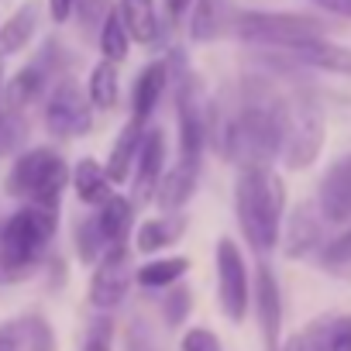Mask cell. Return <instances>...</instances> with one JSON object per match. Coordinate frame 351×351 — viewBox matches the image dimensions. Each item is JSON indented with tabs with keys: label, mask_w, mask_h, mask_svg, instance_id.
<instances>
[{
	"label": "cell",
	"mask_w": 351,
	"mask_h": 351,
	"mask_svg": "<svg viewBox=\"0 0 351 351\" xmlns=\"http://www.w3.org/2000/svg\"><path fill=\"white\" fill-rule=\"evenodd\" d=\"M180 351H221V341L207 327H190L180 341Z\"/></svg>",
	"instance_id": "obj_35"
},
{
	"label": "cell",
	"mask_w": 351,
	"mask_h": 351,
	"mask_svg": "<svg viewBox=\"0 0 351 351\" xmlns=\"http://www.w3.org/2000/svg\"><path fill=\"white\" fill-rule=\"evenodd\" d=\"M310 4L334 14V18H351V0H310Z\"/></svg>",
	"instance_id": "obj_40"
},
{
	"label": "cell",
	"mask_w": 351,
	"mask_h": 351,
	"mask_svg": "<svg viewBox=\"0 0 351 351\" xmlns=\"http://www.w3.org/2000/svg\"><path fill=\"white\" fill-rule=\"evenodd\" d=\"M8 279H11V272H8V265H4V262H0V282H8Z\"/></svg>",
	"instance_id": "obj_42"
},
{
	"label": "cell",
	"mask_w": 351,
	"mask_h": 351,
	"mask_svg": "<svg viewBox=\"0 0 351 351\" xmlns=\"http://www.w3.org/2000/svg\"><path fill=\"white\" fill-rule=\"evenodd\" d=\"M162 172H165V134L158 128L145 131L138 162H134V176H131V200L134 204H148L155 200V190L162 183Z\"/></svg>",
	"instance_id": "obj_12"
},
{
	"label": "cell",
	"mask_w": 351,
	"mask_h": 351,
	"mask_svg": "<svg viewBox=\"0 0 351 351\" xmlns=\"http://www.w3.org/2000/svg\"><path fill=\"white\" fill-rule=\"evenodd\" d=\"M145 131L148 124L138 121V117H128V124L121 128L110 155H107V176L114 180V186L121 183H131V176H134V162H138V152H141V141H145Z\"/></svg>",
	"instance_id": "obj_15"
},
{
	"label": "cell",
	"mask_w": 351,
	"mask_h": 351,
	"mask_svg": "<svg viewBox=\"0 0 351 351\" xmlns=\"http://www.w3.org/2000/svg\"><path fill=\"white\" fill-rule=\"evenodd\" d=\"M93 110L97 107L90 104V93H83L73 80H59L45 97L42 121L52 138H83L93 128Z\"/></svg>",
	"instance_id": "obj_7"
},
{
	"label": "cell",
	"mask_w": 351,
	"mask_h": 351,
	"mask_svg": "<svg viewBox=\"0 0 351 351\" xmlns=\"http://www.w3.org/2000/svg\"><path fill=\"white\" fill-rule=\"evenodd\" d=\"M76 14V0H49V18L56 25H66Z\"/></svg>",
	"instance_id": "obj_39"
},
{
	"label": "cell",
	"mask_w": 351,
	"mask_h": 351,
	"mask_svg": "<svg viewBox=\"0 0 351 351\" xmlns=\"http://www.w3.org/2000/svg\"><path fill=\"white\" fill-rule=\"evenodd\" d=\"M207 100L200 93V83L193 76H183V86L176 93V121H180V162L200 165L204 148L210 138V117H207Z\"/></svg>",
	"instance_id": "obj_8"
},
{
	"label": "cell",
	"mask_w": 351,
	"mask_h": 351,
	"mask_svg": "<svg viewBox=\"0 0 351 351\" xmlns=\"http://www.w3.org/2000/svg\"><path fill=\"white\" fill-rule=\"evenodd\" d=\"M49 80H52V73H49V56H45V59H38V62L21 66V69L8 80V86H4V107H8V110L25 114V110H28V107L45 93Z\"/></svg>",
	"instance_id": "obj_14"
},
{
	"label": "cell",
	"mask_w": 351,
	"mask_h": 351,
	"mask_svg": "<svg viewBox=\"0 0 351 351\" xmlns=\"http://www.w3.org/2000/svg\"><path fill=\"white\" fill-rule=\"evenodd\" d=\"M86 93H90V104H93L97 110H114V107H117V97H121L117 62H110V59H100V62L90 69Z\"/></svg>",
	"instance_id": "obj_27"
},
{
	"label": "cell",
	"mask_w": 351,
	"mask_h": 351,
	"mask_svg": "<svg viewBox=\"0 0 351 351\" xmlns=\"http://www.w3.org/2000/svg\"><path fill=\"white\" fill-rule=\"evenodd\" d=\"M197 183H200V165H186V162H176L172 169L162 172V183L155 190V204L172 214V210H183L193 193H197Z\"/></svg>",
	"instance_id": "obj_16"
},
{
	"label": "cell",
	"mask_w": 351,
	"mask_h": 351,
	"mask_svg": "<svg viewBox=\"0 0 351 351\" xmlns=\"http://www.w3.org/2000/svg\"><path fill=\"white\" fill-rule=\"evenodd\" d=\"M38 18H42V8L35 0H28V4H21L4 25H0V59H11V56H18L32 45V38L38 35Z\"/></svg>",
	"instance_id": "obj_20"
},
{
	"label": "cell",
	"mask_w": 351,
	"mask_h": 351,
	"mask_svg": "<svg viewBox=\"0 0 351 351\" xmlns=\"http://www.w3.org/2000/svg\"><path fill=\"white\" fill-rule=\"evenodd\" d=\"M117 14H121L134 45H155L158 42L162 25H158L155 0H117Z\"/></svg>",
	"instance_id": "obj_23"
},
{
	"label": "cell",
	"mask_w": 351,
	"mask_h": 351,
	"mask_svg": "<svg viewBox=\"0 0 351 351\" xmlns=\"http://www.w3.org/2000/svg\"><path fill=\"white\" fill-rule=\"evenodd\" d=\"M324 214L320 207H300L289 217V231H286V255L289 258H303L320 245V231H324Z\"/></svg>",
	"instance_id": "obj_24"
},
{
	"label": "cell",
	"mask_w": 351,
	"mask_h": 351,
	"mask_svg": "<svg viewBox=\"0 0 351 351\" xmlns=\"http://www.w3.org/2000/svg\"><path fill=\"white\" fill-rule=\"evenodd\" d=\"M190 38L197 45H207V42H217L228 25H231V4L228 0H193L190 8Z\"/></svg>",
	"instance_id": "obj_22"
},
{
	"label": "cell",
	"mask_w": 351,
	"mask_h": 351,
	"mask_svg": "<svg viewBox=\"0 0 351 351\" xmlns=\"http://www.w3.org/2000/svg\"><path fill=\"white\" fill-rule=\"evenodd\" d=\"M190 306H193V293H190V286L172 282V286L165 289V296H162V313H165V324H169V327H180V324L186 320Z\"/></svg>",
	"instance_id": "obj_30"
},
{
	"label": "cell",
	"mask_w": 351,
	"mask_h": 351,
	"mask_svg": "<svg viewBox=\"0 0 351 351\" xmlns=\"http://www.w3.org/2000/svg\"><path fill=\"white\" fill-rule=\"evenodd\" d=\"M234 214L255 255H269L282 234L286 186L272 165H241L234 183Z\"/></svg>",
	"instance_id": "obj_1"
},
{
	"label": "cell",
	"mask_w": 351,
	"mask_h": 351,
	"mask_svg": "<svg viewBox=\"0 0 351 351\" xmlns=\"http://www.w3.org/2000/svg\"><path fill=\"white\" fill-rule=\"evenodd\" d=\"M69 183H73L69 162L52 145H35V148L21 152L11 162L4 190H8V197H14L21 204L59 207V200H62V193H66Z\"/></svg>",
	"instance_id": "obj_4"
},
{
	"label": "cell",
	"mask_w": 351,
	"mask_h": 351,
	"mask_svg": "<svg viewBox=\"0 0 351 351\" xmlns=\"http://www.w3.org/2000/svg\"><path fill=\"white\" fill-rule=\"evenodd\" d=\"M282 56H289L293 62L310 66V69H324V73L351 76V49L334 45L327 35H324V38H313V42H303V45H296V49L282 52Z\"/></svg>",
	"instance_id": "obj_17"
},
{
	"label": "cell",
	"mask_w": 351,
	"mask_h": 351,
	"mask_svg": "<svg viewBox=\"0 0 351 351\" xmlns=\"http://www.w3.org/2000/svg\"><path fill=\"white\" fill-rule=\"evenodd\" d=\"M59 231V207L21 204L11 217L0 221V262L8 265L11 279L28 276Z\"/></svg>",
	"instance_id": "obj_3"
},
{
	"label": "cell",
	"mask_w": 351,
	"mask_h": 351,
	"mask_svg": "<svg viewBox=\"0 0 351 351\" xmlns=\"http://www.w3.org/2000/svg\"><path fill=\"white\" fill-rule=\"evenodd\" d=\"M134 265H131V248L128 245H110L104 255H100V262L93 265V276H90V303L97 306V310H114L124 296H128V289H131V282H134Z\"/></svg>",
	"instance_id": "obj_10"
},
{
	"label": "cell",
	"mask_w": 351,
	"mask_h": 351,
	"mask_svg": "<svg viewBox=\"0 0 351 351\" xmlns=\"http://www.w3.org/2000/svg\"><path fill=\"white\" fill-rule=\"evenodd\" d=\"M330 320L334 317H320L313 324H306L289 344L286 351H327V337H330Z\"/></svg>",
	"instance_id": "obj_32"
},
{
	"label": "cell",
	"mask_w": 351,
	"mask_h": 351,
	"mask_svg": "<svg viewBox=\"0 0 351 351\" xmlns=\"http://www.w3.org/2000/svg\"><path fill=\"white\" fill-rule=\"evenodd\" d=\"M217 128V148L238 165H272L282 155V104L245 100V107L228 124Z\"/></svg>",
	"instance_id": "obj_2"
},
{
	"label": "cell",
	"mask_w": 351,
	"mask_h": 351,
	"mask_svg": "<svg viewBox=\"0 0 351 351\" xmlns=\"http://www.w3.org/2000/svg\"><path fill=\"white\" fill-rule=\"evenodd\" d=\"M97 224H100L107 245H128V234L134 224V200L114 193L107 204L97 207Z\"/></svg>",
	"instance_id": "obj_25"
},
{
	"label": "cell",
	"mask_w": 351,
	"mask_h": 351,
	"mask_svg": "<svg viewBox=\"0 0 351 351\" xmlns=\"http://www.w3.org/2000/svg\"><path fill=\"white\" fill-rule=\"evenodd\" d=\"M234 28L245 42L269 45V49H279V52H289L303 42L327 35V25L320 18L296 14V11H245Z\"/></svg>",
	"instance_id": "obj_6"
},
{
	"label": "cell",
	"mask_w": 351,
	"mask_h": 351,
	"mask_svg": "<svg viewBox=\"0 0 351 351\" xmlns=\"http://www.w3.org/2000/svg\"><path fill=\"white\" fill-rule=\"evenodd\" d=\"M110 11H114V0H76V18L86 32L100 28Z\"/></svg>",
	"instance_id": "obj_34"
},
{
	"label": "cell",
	"mask_w": 351,
	"mask_h": 351,
	"mask_svg": "<svg viewBox=\"0 0 351 351\" xmlns=\"http://www.w3.org/2000/svg\"><path fill=\"white\" fill-rule=\"evenodd\" d=\"M25 327V348L28 351H59L56 348V334H52V324L42 317V313H28L21 320Z\"/></svg>",
	"instance_id": "obj_31"
},
{
	"label": "cell",
	"mask_w": 351,
	"mask_h": 351,
	"mask_svg": "<svg viewBox=\"0 0 351 351\" xmlns=\"http://www.w3.org/2000/svg\"><path fill=\"white\" fill-rule=\"evenodd\" d=\"M252 293H255V313H258L265 351H279V337H282V296H279V282H276V276H272L269 265H258Z\"/></svg>",
	"instance_id": "obj_13"
},
{
	"label": "cell",
	"mask_w": 351,
	"mask_h": 351,
	"mask_svg": "<svg viewBox=\"0 0 351 351\" xmlns=\"http://www.w3.org/2000/svg\"><path fill=\"white\" fill-rule=\"evenodd\" d=\"M217 296H221V310L228 313V320L241 324L252 303V276H248L241 248L231 238L217 241Z\"/></svg>",
	"instance_id": "obj_9"
},
{
	"label": "cell",
	"mask_w": 351,
	"mask_h": 351,
	"mask_svg": "<svg viewBox=\"0 0 351 351\" xmlns=\"http://www.w3.org/2000/svg\"><path fill=\"white\" fill-rule=\"evenodd\" d=\"M320 262L330 265V269H337V265H351V224H348L334 241H327V245L320 248Z\"/></svg>",
	"instance_id": "obj_33"
},
{
	"label": "cell",
	"mask_w": 351,
	"mask_h": 351,
	"mask_svg": "<svg viewBox=\"0 0 351 351\" xmlns=\"http://www.w3.org/2000/svg\"><path fill=\"white\" fill-rule=\"evenodd\" d=\"M21 344H25V327H21V320L0 324V351H18Z\"/></svg>",
	"instance_id": "obj_38"
},
{
	"label": "cell",
	"mask_w": 351,
	"mask_h": 351,
	"mask_svg": "<svg viewBox=\"0 0 351 351\" xmlns=\"http://www.w3.org/2000/svg\"><path fill=\"white\" fill-rule=\"evenodd\" d=\"M317 207L327 224H351V155H341L320 176Z\"/></svg>",
	"instance_id": "obj_11"
},
{
	"label": "cell",
	"mask_w": 351,
	"mask_h": 351,
	"mask_svg": "<svg viewBox=\"0 0 351 351\" xmlns=\"http://www.w3.org/2000/svg\"><path fill=\"white\" fill-rule=\"evenodd\" d=\"M190 228V217L183 210H172V214H162V217H148L138 231H134V252L141 255H155L169 245H176Z\"/></svg>",
	"instance_id": "obj_18"
},
{
	"label": "cell",
	"mask_w": 351,
	"mask_h": 351,
	"mask_svg": "<svg viewBox=\"0 0 351 351\" xmlns=\"http://www.w3.org/2000/svg\"><path fill=\"white\" fill-rule=\"evenodd\" d=\"M190 272V258L183 255H169V258H152L134 272V282L145 289H169L172 282H180Z\"/></svg>",
	"instance_id": "obj_26"
},
{
	"label": "cell",
	"mask_w": 351,
	"mask_h": 351,
	"mask_svg": "<svg viewBox=\"0 0 351 351\" xmlns=\"http://www.w3.org/2000/svg\"><path fill=\"white\" fill-rule=\"evenodd\" d=\"M73 241H76V255H80L83 265H97L100 255L110 248L107 238H104V231H100V224H97V214H90V217H83V221L76 224Z\"/></svg>",
	"instance_id": "obj_29"
},
{
	"label": "cell",
	"mask_w": 351,
	"mask_h": 351,
	"mask_svg": "<svg viewBox=\"0 0 351 351\" xmlns=\"http://www.w3.org/2000/svg\"><path fill=\"white\" fill-rule=\"evenodd\" d=\"M97 45H100V56L110 59V62H124L128 52H131V35L117 14V8L104 18V25L97 28Z\"/></svg>",
	"instance_id": "obj_28"
},
{
	"label": "cell",
	"mask_w": 351,
	"mask_h": 351,
	"mask_svg": "<svg viewBox=\"0 0 351 351\" xmlns=\"http://www.w3.org/2000/svg\"><path fill=\"white\" fill-rule=\"evenodd\" d=\"M110 337H114V324L110 317H97L86 330V344L83 351H110Z\"/></svg>",
	"instance_id": "obj_36"
},
{
	"label": "cell",
	"mask_w": 351,
	"mask_h": 351,
	"mask_svg": "<svg viewBox=\"0 0 351 351\" xmlns=\"http://www.w3.org/2000/svg\"><path fill=\"white\" fill-rule=\"evenodd\" d=\"M73 190L80 197V204L86 207H100L114 197V180L107 176V165H100L97 158H80L73 165Z\"/></svg>",
	"instance_id": "obj_21"
},
{
	"label": "cell",
	"mask_w": 351,
	"mask_h": 351,
	"mask_svg": "<svg viewBox=\"0 0 351 351\" xmlns=\"http://www.w3.org/2000/svg\"><path fill=\"white\" fill-rule=\"evenodd\" d=\"M165 86H169V62H162V59L158 62H148L138 73L134 86H131V117H138V121L148 124V117L155 114Z\"/></svg>",
	"instance_id": "obj_19"
},
{
	"label": "cell",
	"mask_w": 351,
	"mask_h": 351,
	"mask_svg": "<svg viewBox=\"0 0 351 351\" xmlns=\"http://www.w3.org/2000/svg\"><path fill=\"white\" fill-rule=\"evenodd\" d=\"M327 351H351V313H348V317H334V320H330Z\"/></svg>",
	"instance_id": "obj_37"
},
{
	"label": "cell",
	"mask_w": 351,
	"mask_h": 351,
	"mask_svg": "<svg viewBox=\"0 0 351 351\" xmlns=\"http://www.w3.org/2000/svg\"><path fill=\"white\" fill-rule=\"evenodd\" d=\"M282 162L289 172L310 169L320 158L324 148V134H327V121H324V107L310 90H296L289 100H282Z\"/></svg>",
	"instance_id": "obj_5"
},
{
	"label": "cell",
	"mask_w": 351,
	"mask_h": 351,
	"mask_svg": "<svg viewBox=\"0 0 351 351\" xmlns=\"http://www.w3.org/2000/svg\"><path fill=\"white\" fill-rule=\"evenodd\" d=\"M190 8H193V0H165V11L172 21H183L190 14Z\"/></svg>",
	"instance_id": "obj_41"
}]
</instances>
